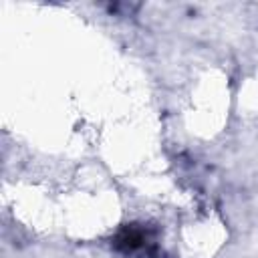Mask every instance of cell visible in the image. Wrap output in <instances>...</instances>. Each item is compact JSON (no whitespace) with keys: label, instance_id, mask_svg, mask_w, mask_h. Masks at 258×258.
Returning <instances> with one entry per match:
<instances>
[{"label":"cell","instance_id":"obj_1","mask_svg":"<svg viewBox=\"0 0 258 258\" xmlns=\"http://www.w3.org/2000/svg\"><path fill=\"white\" fill-rule=\"evenodd\" d=\"M111 246L115 252L129 258H155L159 254L157 230L143 222H129L115 232Z\"/></svg>","mask_w":258,"mask_h":258}]
</instances>
